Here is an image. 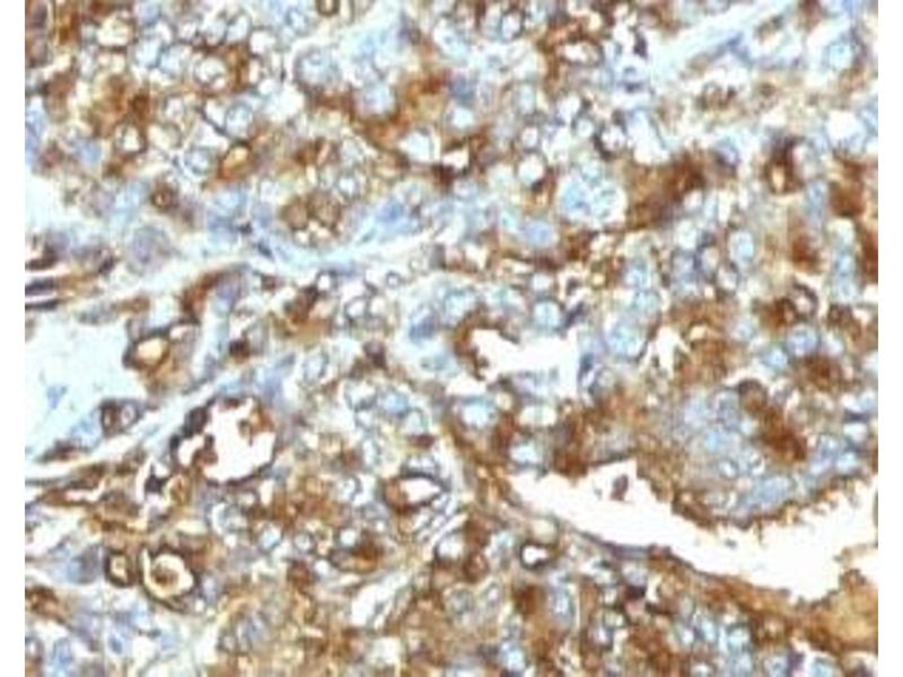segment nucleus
I'll return each mask as SVG.
<instances>
[{
	"mask_svg": "<svg viewBox=\"0 0 903 677\" xmlns=\"http://www.w3.org/2000/svg\"><path fill=\"white\" fill-rule=\"evenodd\" d=\"M806 376L813 385L824 392H831L843 380L839 365L824 356H809L804 360Z\"/></svg>",
	"mask_w": 903,
	"mask_h": 677,
	"instance_id": "nucleus-1",
	"label": "nucleus"
},
{
	"mask_svg": "<svg viewBox=\"0 0 903 677\" xmlns=\"http://www.w3.org/2000/svg\"><path fill=\"white\" fill-rule=\"evenodd\" d=\"M798 313L794 304L788 299H779L764 309V321L775 329L787 328L796 323Z\"/></svg>",
	"mask_w": 903,
	"mask_h": 677,
	"instance_id": "nucleus-2",
	"label": "nucleus"
},
{
	"mask_svg": "<svg viewBox=\"0 0 903 677\" xmlns=\"http://www.w3.org/2000/svg\"><path fill=\"white\" fill-rule=\"evenodd\" d=\"M741 402L743 403L746 411L750 412L751 415H762L766 411L767 399L766 392L761 387L760 384L749 383L743 384L741 386L740 391Z\"/></svg>",
	"mask_w": 903,
	"mask_h": 677,
	"instance_id": "nucleus-3",
	"label": "nucleus"
},
{
	"mask_svg": "<svg viewBox=\"0 0 903 677\" xmlns=\"http://www.w3.org/2000/svg\"><path fill=\"white\" fill-rule=\"evenodd\" d=\"M26 602L29 604L31 611H34L37 614L43 615H56L59 604L55 595L49 591L42 589V591H34L30 592L26 595Z\"/></svg>",
	"mask_w": 903,
	"mask_h": 677,
	"instance_id": "nucleus-4",
	"label": "nucleus"
},
{
	"mask_svg": "<svg viewBox=\"0 0 903 677\" xmlns=\"http://www.w3.org/2000/svg\"><path fill=\"white\" fill-rule=\"evenodd\" d=\"M793 260L798 268L809 271L818 264V255L805 238H800L793 245Z\"/></svg>",
	"mask_w": 903,
	"mask_h": 677,
	"instance_id": "nucleus-5",
	"label": "nucleus"
},
{
	"mask_svg": "<svg viewBox=\"0 0 903 677\" xmlns=\"http://www.w3.org/2000/svg\"><path fill=\"white\" fill-rule=\"evenodd\" d=\"M832 205H833V209H835V212L838 214L846 216V217H852V216L859 214V212H861L859 195H856V193L852 195L850 191L840 190L837 195H833Z\"/></svg>",
	"mask_w": 903,
	"mask_h": 677,
	"instance_id": "nucleus-6",
	"label": "nucleus"
},
{
	"mask_svg": "<svg viewBox=\"0 0 903 677\" xmlns=\"http://www.w3.org/2000/svg\"><path fill=\"white\" fill-rule=\"evenodd\" d=\"M128 557L124 555H112L109 559V574L110 577L115 583H121L123 585L132 583L134 577H132V568Z\"/></svg>",
	"mask_w": 903,
	"mask_h": 677,
	"instance_id": "nucleus-7",
	"label": "nucleus"
},
{
	"mask_svg": "<svg viewBox=\"0 0 903 677\" xmlns=\"http://www.w3.org/2000/svg\"><path fill=\"white\" fill-rule=\"evenodd\" d=\"M863 261L866 275L873 281L878 279V250L874 238L871 235L863 238Z\"/></svg>",
	"mask_w": 903,
	"mask_h": 677,
	"instance_id": "nucleus-8",
	"label": "nucleus"
},
{
	"mask_svg": "<svg viewBox=\"0 0 903 677\" xmlns=\"http://www.w3.org/2000/svg\"><path fill=\"white\" fill-rule=\"evenodd\" d=\"M518 602L520 604L518 605L520 611L526 612V613H532V612L534 611L535 605H537L535 596L531 592V589H527L525 593L520 595V598Z\"/></svg>",
	"mask_w": 903,
	"mask_h": 677,
	"instance_id": "nucleus-9",
	"label": "nucleus"
}]
</instances>
